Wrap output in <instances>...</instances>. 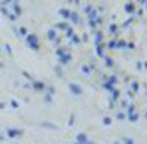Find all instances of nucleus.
I'll return each instance as SVG.
<instances>
[{
	"label": "nucleus",
	"mask_w": 147,
	"mask_h": 144,
	"mask_svg": "<svg viewBox=\"0 0 147 144\" xmlns=\"http://www.w3.org/2000/svg\"><path fill=\"white\" fill-rule=\"evenodd\" d=\"M103 59H105V66H107V68H113V66H115V62H113V59H112L110 55H105Z\"/></svg>",
	"instance_id": "obj_15"
},
{
	"label": "nucleus",
	"mask_w": 147,
	"mask_h": 144,
	"mask_svg": "<svg viewBox=\"0 0 147 144\" xmlns=\"http://www.w3.org/2000/svg\"><path fill=\"white\" fill-rule=\"evenodd\" d=\"M87 23H89V27H90L92 30L98 29V22H96V20H87Z\"/></svg>",
	"instance_id": "obj_26"
},
{
	"label": "nucleus",
	"mask_w": 147,
	"mask_h": 144,
	"mask_svg": "<svg viewBox=\"0 0 147 144\" xmlns=\"http://www.w3.org/2000/svg\"><path fill=\"white\" fill-rule=\"evenodd\" d=\"M0 50H2V48H0Z\"/></svg>",
	"instance_id": "obj_51"
},
{
	"label": "nucleus",
	"mask_w": 147,
	"mask_h": 144,
	"mask_svg": "<svg viewBox=\"0 0 147 144\" xmlns=\"http://www.w3.org/2000/svg\"><path fill=\"white\" fill-rule=\"evenodd\" d=\"M121 144H135V141H133V139H129V137H124Z\"/></svg>",
	"instance_id": "obj_34"
},
{
	"label": "nucleus",
	"mask_w": 147,
	"mask_h": 144,
	"mask_svg": "<svg viewBox=\"0 0 147 144\" xmlns=\"http://www.w3.org/2000/svg\"><path fill=\"white\" fill-rule=\"evenodd\" d=\"M126 48H128V50H135L136 45H135V43H126Z\"/></svg>",
	"instance_id": "obj_41"
},
{
	"label": "nucleus",
	"mask_w": 147,
	"mask_h": 144,
	"mask_svg": "<svg viewBox=\"0 0 147 144\" xmlns=\"http://www.w3.org/2000/svg\"><path fill=\"white\" fill-rule=\"evenodd\" d=\"M82 71H83L85 75H90V71H92V69H90L89 66H82Z\"/></svg>",
	"instance_id": "obj_37"
},
{
	"label": "nucleus",
	"mask_w": 147,
	"mask_h": 144,
	"mask_svg": "<svg viewBox=\"0 0 147 144\" xmlns=\"http://www.w3.org/2000/svg\"><path fill=\"white\" fill-rule=\"evenodd\" d=\"M115 118H117L119 121H124V119H126V112H124V110H121V112H117V116H115Z\"/></svg>",
	"instance_id": "obj_28"
},
{
	"label": "nucleus",
	"mask_w": 147,
	"mask_h": 144,
	"mask_svg": "<svg viewBox=\"0 0 147 144\" xmlns=\"http://www.w3.org/2000/svg\"><path fill=\"white\" fill-rule=\"evenodd\" d=\"M103 125L105 126H110L112 125V118H103Z\"/></svg>",
	"instance_id": "obj_33"
},
{
	"label": "nucleus",
	"mask_w": 147,
	"mask_h": 144,
	"mask_svg": "<svg viewBox=\"0 0 147 144\" xmlns=\"http://www.w3.org/2000/svg\"><path fill=\"white\" fill-rule=\"evenodd\" d=\"M45 91H46V94H50V96H53V94H55V89H53V87H48V86H46Z\"/></svg>",
	"instance_id": "obj_31"
},
{
	"label": "nucleus",
	"mask_w": 147,
	"mask_h": 144,
	"mask_svg": "<svg viewBox=\"0 0 147 144\" xmlns=\"http://www.w3.org/2000/svg\"><path fill=\"white\" fill-rule=\"evenodd\" d=\"M7 18H9V20H11V22H16V20H18V18H16V16H14V14H13L11 11H9V16H7Z\"/></svg>",
	"instance_id": "obj_43"
},
{
	"label": "nucleus",
	"mask_w": 147,
	"mask_h": 144,
	"mask_svg": "<svg viewBox=\"0 0 147 144\" xmlns=\"http://www.w3.org/2000/svg\"><path fill=\"white\" fill-rule=\"evenodd\" d=\"M128 105H129V101H126V100H122V101H121V109H122V110L128 109Z\"/></svg>",
	"instance_id": "obj_35"
},
{
	"label": "nucleus",
	"mask_w": 147,
	"mask_h": 144,
	"mask_svg": "<svg viewBox=\"0 0 147 144\" xmlns=\"http://www.w3.org/2000/svg\"><path fill=\"white\" fill-rule=\"evenodd\" d=\"M75 144H78V142H75Z\"/></svg>",
	"instance_id": "obj_50"
},
{
	"label": "nucleus",
	"mask_w": 147,
	"mask_h": 144,
	"mask_svg": "<svg viewBox=\"0 0 147 144\" xmlns=\"http://www.w3.org/2000/svg\"><path fill=\"white\" fill-rule=\"evenodd\" d=\"M105 50H107V48H105V45L96 46V55H98V57H105Z\"/></svg>",
	"instance_id": "obj_18"
},
{
	"label": "nucleus",
	"mask_w": 147,
	"mask_h": 144,
	"mask_svg": "<svg viewBox=\"0 0 147 144\" xmlns=\"http://www.w3.org/2000/svg\"><path fill=\"white\" fill-rule=\"evenodd\" d=\"M41 126H45V128H51V130H57V125H55V123H48V121L41 123Z\"/></svg>",
	"instance_id": "obj_22"
},
{
	"label": "nucleus",
	"mask_w": 147,
	"mask_h": 144,
	"mask_svg": "<svg viewBox=\"0 0 147 144\" xmlns=\"http://www.w3.org/2000/svg\"><path fill=\"white\" fill-rule=\"evenodd\" d=\"M0 11H2V14H4L5 18L9 16V9H7V7H0Z\"/></svg>",
	"instance_id": "obj_39"
},
{
	"label": "nucleus",
	"mask_w": 147,
	"mask_h": 144,
	"mask_svg": "<svg viewBox=\"0 0 147 144\" xmlns=\"http://www.w3.org/2000/svg\"><path fill=\"white\" fill-rule=\"evenodd\" d=\"M25 43H27V46L30 50H39V37H37V34H28L25 37Z\"/></svg>",
	"instance_id": "obj_2"
},
{
	"label": "nucleus",
	"mask_w": 147,
	"mask_h": 144,
	"mask_svg": "<svg viewBox=\"0 0 147 144\" xmlns=\"http://www.w3.org/2000/svg\"><path fill=\"white\" fill-rule=\"evenodd\" d=\"M30 87H32L34 91H45L46 84H45V82H41V80H32V82H30Z\"/></svg>",
	"instance_id": "obj_7"
},
{
	"label": "nucleus",
	"mask_w": 147,
	"mask_h": 144,
	"mask_svg": "<svg viewBox=\"0 0 147 144\" xmlns=\"http://www.w3.org/2000/svg\"><path fill=\"white\" fill-rule=\"evenodd\" d=\"M57 57H59V62H60V66H66V64H69V60H71V54L67 52V50H66L64 46H59V48H57Z\"/></svg>",
	"instance_id": "obj_1"
},
{
	"label": "nucleus",
	"mask_w": 147,
	"mask_h": 144,
	"mask_svg": "<svg viewBox=\"0 0 147 144\" xmlns=\"http://www.w3.org/2000/svg\"><path fill=\"white\" fill-rule=\"evenodd\" d=\"M9 7H13V11H11V13H13L16 18H20V16L23 14V7L20 5V2H11V4H9Z\"/></svg>",
	"instance_id": "obj_4"
},
{
	"label": "nucleus",
	"mask_w": 147,
	"mask_h": 144,
	"mask_svg": "<svg viewBox=\"0 0 147 144\" xmlns=\"http://www.w3.org/2000/svg\"><path fill=\"white\" fill-rule=\"evenodd\" d=\"M108 30H110V34H117V30H119V27H117V23H110V27H108Z\"/></svg>",
	"instance_id": "obj_24"
},
{
	"label": "nucleus",
	"mask_w": 147,
	"mask_h": 144,
	"mask_svg": "<svg viewBox=\"0 0 147 144\" xmlns=\"http://www.w3.org/2000/svg\"><path fill=\"white\" fill-rule=\"evenodd\" d=\"M119 96H121V91L115 87V89H113V92H110V103H115V101L119 100Z\"/></svg>",
	"instance_id": "obj_9"
},
{
	"label": "nucleus",
	"mask_w": 147,
	"mask_h": 144,
	"mask_svg": "<svg viewBox=\"0 0 147 144\" xmlns=\"http://www.w3.org/2000/svg\"><path fill=\"white\" fill-rule=\"evenodd\" d=\"M67 29H71V25H69L67 22H59V23L55 25V30H67Z\"/></svg>",
	"instance_id": "obj_12"
},
{
	"label": "nucleus",
	"mask_w": 147,
	"mask_h": 144,
	"mask_svg": "<svg viewBox=\"0 0 147 144\" xmlns=\"http://www.w3.org/2000/svg\"><path fill=\"white\" fill-rule=\"evenodd\" d=\"M124 11H126V13H129V14H133V13L136 11V4H133V2H128V4L124 5Z\"/></svg>",
	"instance_id": "obj_10"
},
{
	"label": "nucleus",
	"mask_w": 147,
	"mask_h": 144,
	"mask_svg": "<svg viewBox=\"0 0 147 144\" xmlns=\"http://www.w3.org/2000/svg\"><path fill=\"white\" fill-rule=\"evenodd\" d=\"M136 69L142 71V69H144V62H140V60H138V62H136Z\"/></svg>",
	"instance_id": "obj_46"
},
{
	"label": "nucleus",
	"mask_w": 147,
	"mask_h": 144,
	"mask_svg": "<svg viewBox=\"0 0 147 144\" xmlns=\"http://www.w3.org/2000/svg\"><path fill=\"white\" fill-rule=\"evenodd\" d=\"M4 107H5V105H4V103H0V109H4Z\"/></svg>",
	"instance_id": "obj_48"
},
{
	"label": "nucleus",
	"mask_w": 147,
	"mask_h": 144,
	"mask_svg": "<svg viewBox=\"0 0 147 144\" xmlns=\"http://www.w3.org/2000/svg\"><path fill=\"white\" fill-rule=\"evenodd\" d=\"M80 43H82V39H80V36H76V34L69 39V45H80Z\"/></svg>",
	"instance_id": "obj_20"
},
{
	"label": "nucleus",
	"mask_w": 147,
	"mask_h": 144,
	"mask_svg": "<svg viewBox=\"0 0 147 144\" xmlns=\"http://www.w3.org/2000/svg\"><path fill=\"white\" fill-rule=\"evenodd\" d=\"M115 46H117V39H110L107 45H105V48H110V50H115Z\"/></svg>",
	"instance_id": "obj_19"
},
{
	"label": "nucleus",
	"mask_w": 147,
	"mask_h": 144,
	"mask_svg": "<svg viewBox=\"0 0 147 144\" xmlns=\"http://www.w3.org/2000/svg\"><path fill=\"white\" fill-rule=\"evenodd\" d=\"M115 48H126V41L124 39H117V46Z\"/></svg>",
	"instance_id": "obj_30"
},
{
	"label": "nucleus",
	"mask_w": 147,
	"mask_h": 144,
	"mask_svg": "<svg viewBox=\"0 0 147 144\" xmlns=\"http://www.w3.org/2000/svg\"><path fill=\"white\" fill-rule=\"evenodd\" d=\"M103 39H105V36H103L101 30H94V46L103 45Z\"/></svg>",
	"instance_id": "obj_6"
},
{
	"label": "nucleus",
	"mask_w": 147,
	"mask_h": 144,
	"mask_svg": "<svg viewBox=\"0 0 147 144\" xmlns=\"http://www.w3.org/2000/svg\"><path fill=\"white\" fill-rule=\"evenodd\" d=\"M9 105H11L13 109H18V107H20V103H18L16 100H11V101H9Z\"/></svg>",
	"instance_id": "obj_38"
},
{
	"label": "nucleus",
	"mask_w": 147,
	"mask_h": 144,
	"mask_svg": "<svg viewBox=\"0 0 147 144\" xmlns=\"http://www.w3.org/2000/svg\"><path fill=\"white\" fill-rule=\"evenodd\" d=\"M117 80H119V78L115 77V75H110V77H108L107 80H105V82H107V84H110V86H113V87H115V86H117Z\"/></svg>",
	"instance_id": "obj_16"
},
{
	"label": "nucleus",
	"mask_w": 147,
	"mask_h": 144,
	"mask_svg": "<svg viewBox=\"0 0 147 144\" xmlns=\"http://www.w3.org/2000/svg\"><path fill=\"white\" fill-rule=\"evenodd\" d=\"M113 144H121V142H113Z\"/></svg>",
	"instance_id": "obj_49"
},
{
	"label": "nucleus",
	"mask_w": 147,
	"mask_h": 144,
	"mask_svg": "<svg viewBox=\"0 0 147 144\" xmlns=\"http://www.w3.org/2000/svg\"><path fill=\"white\" fill-rule=\"evenodd\" d=\"M55 73H57V77H62V73H64V69H62V66L59 64V66H55Z\"/></svg>",
	"instance_id": "obj_29"
},
{
	"label": "nucleus",
	"mask_w": 147,
	"mask_h": 144,
	"mask_svg": "<svg viewBox=\"0 0 147 144\" xmlns=\"http://www.w3.org/2000/svg\"><path fill=\"white\" fill-rule=\"evenodd\" d=\"M73 36H75V29L71 27V29H67V30H66V39H71Z\"/></svg>",
	"instance_id": "obj_27"
},
{
	"label": "nucleus",
	"mask_w": 147,
	"mask_h": 144,
	"mask_svg": "<svg viewBox=\"0 0 147 144\" xmlns=\"http://www.w3.org/2000/svg\"><path fill=\"white\" fill-rule=\"evenodd\" d=\"M85 144H94V142H92V141H87V142H85Z\"/></svg>",
	"instance_id": "obj_47"
},
{
	"label": "nucleus",
	"mask_w": 147,
	"mask_h": 144,
	"mask_svg": "<svg viewBox=\"0 0 147 144\" xmlns=\"http://www.w3.org/2000/svg\"><path fill=\"white\" fill-rule=\"evenodd\" d=\"M5 135L9 139H16V137H22L23 135V130H20V128H7L5 130Z\"/></svg>",
	"instance_id": "obj_3"
},
{
	"label": "nucleus",
	"mask_w": 147,
	"mask_h": 144,
	"mask_svg": "<svg viewBox=\"0 0 147 144\" xmlns=\"http://www.w3.org/2000/svg\"><path fill=\"white\" fill-rule=\"evenodd\" d=\"M92 9H94V7H92V5H85V7H83V11H85V13H87V14H89V13H90V11H92Z\"/></svg>",
	"instance_id": "obj_44"
},
{
	"label": "nucleus",
	"mask_w": 147,
	"mask_h": 144,
	"mask_svg": "<svg viewBox=\"0 0 147 144\" xmlns=\"http://www.w3.org/2000/svg\"><path fill=\"white\" fill-rule=\"evenodd\" d=\"M69 22H71L73 25H80V23H82V18H80V14H78V13H73V11H71Z\"/></svg>",
	"instance_id": "obj_8"
},
{
	"label": "nucleus",
	"mask_w": 147,
	"mask_h": 144,
	"mask_svg": "<svg viewBox=\"0 0 147 144\" xmlns=\"http://www.w3.org/2000/svg\"><path fill=\"white\" fill-rule=\"evenodd\" d=\"M45 101H46V103H51V101H53V96H50V94H45Z\"/></svg>",
	"instance_id": "obj_40"
},
{
	"label": "nucleus",
	"mask_w": 147,
	"mask_h": 144,
	"mask_svg": "<svg viewBox=\"0 0 147 144\" xmlns=\"http://www.w3.org/2000/svg\"><path fill=\"white\" fill-rule=\"evenodd\" d=\"M135 18H136V16H133V18H128V20H126V22L122 23V27H129V25L133 23V20H135Z\"/></svg>",
	"instance_id": "obj_32"
},
{
	"label": "nucleus",
	"mask_w": 147,
	"mask_h": 144,
	"mask_svg": "<svg viewBox=\"0 0 147 144\" xmlns=\"http://www.w3.org/2000/svg\"><path fill=\"white\" fill-rule=\"evenodd\" d=\"M14 32L20 36V37H27L28 36V30L25 29V27H20V29H14Z\"/></svg>",
	"instance_id": "obj_13"
},
{
	"label": "nucleus",
	"mask_w": 147,
	"mask_h": 144,
	"mask_svg": "<svg viewBox=\"0 0 147 144\" xmlns=\"http://www.w3.org/2000/svg\"><path fill=\"white\" fill-rule=\"evenodd\" d=\"M23 77H25V78H28L30 82H32V80H34V78H32V75H30V73H27V71H23Z\"/></svg>",
	"instance_id": "obj_45"
},
{
	"label": "nucleus",
	"mask_w": 147,
	"mask_h": 144,
	"mask_svg": "<svg viewBox=\"0 0 147 144\" xmlns=\"http://www.w3.org/2000/svg\"><path fill=\"white\" fill-rule=\"evenodd\" d=\"M46 37H48L50 41H57V37H59V36H57V30H55V29H50L48 32H46Z\"/></svg>",
	"instance_id": "obj_11"
},
{
	"label": "nucleus",
	"mask_w": 147,
	"mask_h": 144,
	"mask_svg": "<svg viewBox=\"0 0 147 144\" xmlns=\"http://www.w3.org/2000/svg\"><path fill=\"white\" fill-rule=\"evenodd\" d=\"M126 119H129L131 123H136V121H138V114H136V112H133V114H128V116H126Z\"/></svg>",
	"instance_id": "obj_23"
},
{
	"label": "nucleus",
	"mask_w": 147,
	"mask_h": 144,
	"mask_svg": "<svg viewBox=\"0 0 147 144\" xmlns=\"http://www.w3.org/2000/svg\"><path fill=\"white\" fill-rule=\"evenodd\" d=\"M4 50H5V52H7L9 55H11V54H13V50H11V46H9V45H4Z\"/></svg>",
	"instance_id": "obj_42"
},
{
	"label": "nucleus",
	"mask_w": 147,
	"mask_h": 144,
	"mask_svg": "<svg viewBox=\"0 0 147 144\" xmlns=\"http://www.w3.org/2000/svg\"><path fill=\"white\" fill-rule=\"evenodd\" d=\"M59 13H60V16L64 18L66 22H67V20H69V16H71V11H69V9H66V7H62V9H60Z\"/></svg>",
	"instance_id": "obj_14"
},
{
	"label": "nucleus",
	"mask_w": 147,
	"mask_h": 144,
	"mask_svg": "<svg viewBox=\"0 0 147 144\" xmlns=\"http://www.w3.org/2000/svg\"><path fill=\"white\" fill-rule=\"evenodd\" d=\"M89 139H87V135H85V133H78V135H76V142L78 144H85Z\"/></svg>",
	"instance_id": "obj_17"
},
{
	"label": "nucleus",
	"mask_w": 147,
	"mask_h": 144,
	"mask_svg": "<svg viewBox=\"0 0 147 144\" xmlns=\"http://www.w3.org/2000/svg\"><path fill=\"white\" fill-rule=\"evenodd\" d=\"M75 121H76V116H75V114H71V116H69V126L75 125Z\"/></svg>",
	"instance_id": "obj_36"
},
{
	"label": "nucleus",
	"mask_w": 147,
	"mask_h": 144,
	"mask_svg": "<svg viewBox=\"0 0 147 144\" xmlns=\"http://www.w3.org/2000/svg\"><path fill=\"white\" fill-rule=\"evenodd\" d=\"M138 89H140V84H138V82H131V89H129V92H133V94H135V92H138Z\"/></svg>",
	"instance_id": "obj_21"
},
{
	"label": "nucleus",
	"mask_w": 147,
	"mask_h": 144,
	"mask_svg": "<svg viewBox=\"0 0 147 144\" xmlns=\"http://www.w3.org/2000/svg\"><path fill=\"white\" fill-rule=\"evenodd\" d=\"M103 89L107 91V92H113V89H115V87H113V86H110V84H107V82H103Z\"/></svg>",
	"instance_id": "obj_25"
},
{
	"label": "nucleus",
	"mask_w": 147,
	"mask_h": 144,
	"mask_svg": "<svg viewBox=\"0 0 147 144\" xmlns=\"http://www.w3.org/2000/svg\"><path fill=\"white\" fill-rule=\"evenodd\" d=\"M69 91H71V94H75V96H82L83 94L82 87L76 84V82H71V84H69Z\"/></svg>",
	"instance_id": "obj_5"
}]
</instances>
